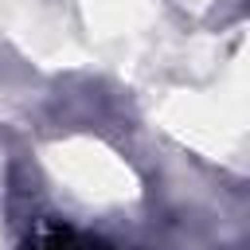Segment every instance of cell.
I'll return each mask as SVG.
<instances>
[{"label":"cell","mask_w":250,"mask_h":250,"mask_svg":"<svg viewBox=\"0 0 250 250\" xmlns=\"http://www.w3.org/2000/svg\"><path fill=\"white\" fill-rule=\"evenodd\" d=\"M23 250H109V246L98 242V238L78 234L66 223H43V227L31 230V238L23 242Z\"/></svg>","instance_id":"6da1fadb"}]
</instances>
